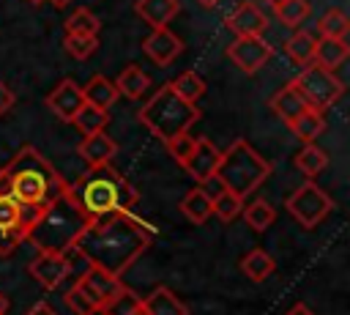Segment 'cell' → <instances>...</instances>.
Returning <instances> with one entry per match:
<instances>
[{
    "label": "cell",
    "instance_id": "6da1fadb",
    "mask_svg": "<svg viewBox=\"0 0 350 315\" xmlns=\"http://www.w3.org/2000/svg\"><path fill=\"white\" fill-rule=\"evenodd\" d=\"M148 247L150 230L139 219H134L131 211H118L90 219L88 227L77 236L71 252H77L88 266L120 277L139 260Z\"/></svg>",
    "mask_w": 350,
    "mask_h": 315
},
{
    "label": "cell",
    "instance_id": "7a4b0ae2",
    "mask_svg": "<svg viewBox=\"0 0 350 315\" xmlns=\"http://www.w3.org/2000/svg\"><path fill=\"white\" fill-rule=\"evenodd\" d=\"M66 189H68V181L33 145H22L14 153V159L0 170V194L14 197L30 214L44 211Z\"/></svg>",
    "mask_w": 350,
    "mask_h": 315
},
{
    "label": "cell",
    "instance_id": "3957f363",
    "mask_svg": "<svg viewBox=\"0 0 350 315\" xmlns=\"http://www.w3.org/2000/svg\"><path fill=\"white\" fill-rule=\"evenodd\" d=\"M68 192L90 219L131 211V205L137 203V189L112 164L88 167L74 184H68Z\"/></svg>",
    "mask_w": 350,
    "mask_h": 315
},
{
    "label": "cell",
    "instance_id": "277c9868",
    "mask_svg": "<svg viewBox=\"0 0 350 315\" xmlns=\"http://www.w3.org/2000/svg\"><path fill=\"white\" fill-rule=\"evenodd\" d=\"M90 216L79 208V203L66 189L60 197H55L44 211L36 214L27 230V244L36 247V252H60L68 255L77 236L88 227Z\"/></svg>",
    "mask_w": 350,
    "mask_h": 315
},
{
    "label": "cell",
    "instance_id": "5b68a950",
    "mask_svg": "<svg viewBox=\"0 0 350 315\" xmlns=\"http://www.w3.org/2000/svg\"><path fill=\"white\" fill-rule=\"evenodd\" d=\"M271 170V162L262 153H257L246 140H232L227 151H221L213 178H219L221 189L246 200L252 192L260 189V184H265Z\"/></svg>",
    "mask_w": 350,
    "mask_h": 315
},
{
    "label": "cell",
    "instance_id": "8992f818",
    "mask_svg": "<svg viewBox=\"0 0 350 315\" xmlns=\"http://www.w3.org/2000/svg\"><path fill=\"white\" fill-rule=\"evenodd\" d=\"M202 118V110L186 99H180L170 82L164 88H159L142 107H139V121L145 123L148 131H153L161 142L183 134L191 129V123H197Z\"/></svg>",
    "mask_w": 350,
    "mask_h": 315
},
{
    "label": "cell",
    "instance_id": "52a82bcc",
    "mask_svg": "<svg viewBox=\"0 0 350 315\" xmlns=\"http://www.w3.org/2000/svg\"><path fill=\"white\" fill-rule=\"evenodd\" d=\"M290 82H293V88L301 93V99L306 101V107L320 110V112H325L328 107H334V104L342 99V93H345L342 79H339L334 71L320 68V66H314V63L304 66V71H301L295 79H290Z\"/></svg>",
    "mask_w": 350,
    "mask_h": 315
},
{
    "label": "cell",
    "instance_id": "ba28073f",
    "mask_svg": "<svg viewBox=\"0 0 350 315\" xmlns=\"http://www.w3.org/2000/svg\"><path fill=\"white\" fill-rule=\"evenodd\" d=\"M284 205H287V211L293 214V219H295L301 227H306V230L317 227V225L334 211V200H331L314 181H304V184L284 200Z\"/></svg>",
    "mask_w": 350,
    "mask_h": 315
},
{
    "label": "cell",
    "instance_id": "9c48e42d",
    "mask_svg": "<svg viewBox=\"0 0 350 315\" xmlns=\"http://www.w3.org/2000/svg\"><path fill=\"white\" fill-rule=\"evenodd\" d=\"M33 219H36V214L22 208L14 197L0 194V257L14 255L16 247L25 244Z\"/></svg>",
    "mask_w": 350,
    "mask_h": 315
},
{
    "label": "cell",
    "instance_id": "30bf717a",
    "mask_svg": "<svg viewBox=\"0 0 350 315\" xmlns=\"http://www.w3.org/2000/svg\"><path fill=\"white\" fill-rule=\"evenodd\" d=\"M77 288L88 296V301L98 310V315L126 290V285L120 282V277H115V274H109V271H104V268H96V266H88V268L79 274Z\"/></svg>",
    "mask_w": 350,
    "mask_h": 315
},
{
    "label": "cell",
    "instance_id": "8fae6325",
    "mask_svg": "<svg viewBox=\"0 0 350 315\" xmlns=\"http://www.w3.org/2000/svg\"><path fill=\"white\" fill-rule=\"evenodd\" d=\"M271 47L262 41V36H235L227 44V58L243 71V74H257L268 58H271Z\"/></svg>",
    "mask_w": 350,
    "mask_h": 315
},
{
    "label": "cell",
    "instance_id": "7c38bea8",
    "mask_svg": "<svg viewBox=\"0 0 350 315\" xmlns=\"http://www.w3.org/2000/svg\"><path fill=\"white\" fill-rule=\"evenodd\" d=\"M30 274L38 279V285L44 290H57L66 277L71 274V260L68 255H60V252H36V257L30 260Z\"/></svg>",
    "mask_w": 350,
    "mask_h": 315
},
{
    "label": "cell",
    "instance_id": "4fadbf2b",
    "mask_svg": "<svg viewBox=\"0 0 350 315\" xmlns=\"http://www.w3.org/2000/svg\"><path fill=\"white\" fill-rule=\"evenodd\" d=\"M142 52L156 66H170L183 52V41L170 27H153L150 36H145V41H142Z\"/></svg>",
    "mask_w": 350,
    "mask_h": 315
},
{
    "label": "cell",
    "instance_id": "5bb4252c",
    "mask_svg": "<svg viewBox=\"0 0 350 315\" xmlns=\"http://www.w3.org/2000/svg\"><path fill=\"white\" fill-rule=\"evenodd\" d=\"M85 104V96H82V88L74 82V79H60L49 93H46V107L60 118V121H74L77 110Z\"/></svg>",
    "mask_w": 350,
    "mask_h": 315
},
{
    "label": "cell",
    "instance_id": "9a60e30c",
    "mask_svg": "<svg viewBox=\"0 0 350 315\" xmlns=\"http://www.w3.org/2000/svg\"><path fill=\"white\" fill-rule=\"evenodd\" d=\"M219 156H221V151H219L208 137H197L194 151H191L189 159L183 162V170H186L197 184H205V181L213 178L216 164H219Z\"/></svg>",
    "mask_w": 350,
    "mask_h": 315
},
{
    "label": "cell",
    "instance_id": "2e32d148",
    "mask_svg": "<svg viewBox=\"0 0 350 315\" xmlns=\"http://www.w3.org/2000/svg\"><path fill=\"white\" fill-rule=\"evenodd\" d=\"M224 25L232 36H262L268 27V16L254 3H238L224 16Z\"/></svg>",
    "mask_w": 350,
    "mask_h": 315
},
{
    "label": "cell",
    "instance_id": "e0dca14e",
    "mask_svg": "<svg viewBox=\"0 0 350 315\" xmlns=\"http://www.w3.org/2000/svg\"><path fill=\"white\" fill-rule=\"evenodd\" d=\"M79 159L88 167H98V164H109V159L118 153V142L107 134V131H96V134H85L77 145Z\"/></svg>",
    "mask_w": 350,
    "mask_h": 315
},
{
    "label": "cell",
    "instance_id": "ac0fdd59",
    "mask_svg": "<svg viewBox=\"0 0 350 315\" xmlns=\"http://www.w3.org/2000/svg\"><path fill=\"white\" fill-rule=\"evenodd\" d=\"M142 315H189V307L167 285H156L142 299Z\"/></svg>",
    "mask_w": 350,
    "mask_h": 315
},
{
    "label": "cell",
    "instance_id": "d6986e66",
    "mask_svg": "<svg viewBox=\"0 0 350 315\" xmlns=\"http://www.w3.org/2000/svg\"><path fill=\"white\" fill-rule=\"evenodd\" d=\"M350 55V44L347 38H314V52H312V63L320 66V68H328L334 71L336 66H342Z\"/></svg>",
    "mask_w": 350,
    "mask_h": 315
},
{
    "label": "cell",
    "instance_id": "ffe728a7",
    "mask_svg": "<svg viewBox=\"0 0 350 315\" xmlns=\"http://www.w3.org/2000/svg\"><path fill=\"white\" fill-rule=\"evenodd\" d=\"M134 11L139 19H145L150 27H167L178 11H180V3L178 0H137L134 3Z\"/></svg>",
    "mask_w": 350,
    "mask_h": 315
},
{
    "label": "cell",
    "instance_id": "44dd1931",
    "mask_svg": "<svg viewBox=\"0 0 350 315\" xmlns=\"http://www.w3.org/2000/svg\"><path fill=\"white\" fill-rule=\"evenodd\" d=\"M268 107L273 110V115L276 118H282L287 126L306 110V101L301 99V93L293 88V82H287L284 88H279L273 96H271V101H268Z\"/></svg>",
    "mask_w": 350,
    "mask_h": 315
},
{
    "label": "cell",
    "instance_id": "7402d4cb",
    "mask_svg": "<svg viewBox=\"0 0 350 315\" xmlns=\"http://www.w3.org/2000/svg\"><path fill=\"white\" fill-rule=\"evenodd\" d=\"M180 211L191 225H205L213 216V197L202 186H191L180 200Z\"/></svg>",
    "mask_w": 350,
    "mask_h": 315
},
{
    "label": "cell",
    "instance_id": "603a6c76",
    "mask_svg": "<svg viewBox=\"0 0 350 315\" xmlns=\"http://www.w3.org/2000/svg\"><path fill=\"white\" fill-rule=\"evenodd\" d=\"M82 96H85L88 104H93V107H98V110H107V112H109V110L115 107V101L120 99L118 90H115V85H112L104 74L90 77L88 85L82 88Z\"/></svg>",
    "mask_w": 350,
    "mask_h": 315
},
{
    "label": "cell",
    "instance_id": "cb8c5ba5",
    "mask_svg": "<svg viewBox=\"0 0 350 315\" xmlns=\"http://www.w3.org/2000/svg\"><path fill=\"white\" fill-rule=\"evenodd\" d=\"M323 129H325V115H323L320 110H312V107H306V110L290 123V131H293L304 145L314 142V140L323 134Z\"/></svg>",
    "mask_w": 350,
    "mask_h": 315
},
{
    "label": "cell",
    "instance_id": "d4e9b609",
    "mask_svg": "<svg viewBox=\"0 0 350 315\" xmlns=\"http://www.w3.org/2000/svg\"><path fill=\"white\" fill-rule=\"evenodd\" d=\"M241 271H243L252 282H262V279H268V277L276 271V260H273L265 249L254 247V249H249V252L241 257Z\"/></svg>",
    "mask_w": 350,
    "mask_h": 315
},
{
    "label": "cell",
    "instance_id": "484cf974",
    "mask_svg": "<svg viewBox=\"0 0 350 315\" xmlns=\"http://www.w3.org/2000/svg\"><path fill=\"white\" fill-rule=\"evenodd\" d=\"M115 85V90H118V96H126V99H139L148 88H150V79H148V74L139 68V66H126L120 74H118V79L112 82Z\"/></svg>",
    "mask_w": 350,
    "mask_h": 315
},
{
    "label": "cell",
    "instance_id": "4316f807",
    "mask_svg": "<svg viewBox=\"0 0 350 315\" xmlns=\"http://www.w3.org/2000/svg\"><path fill=\"white\" fill-rule=\"evenodd\" d=\"M243 219H246V225L254 230V233H262V230H268L273 222H276V208L268 203V200H262V197H257V200H252L249 205H243Z\"/></svg>",
    "mask_w": 350,
    "mask_h": 315
},
{
    "label": "cell",
    "instance_id": "83f0119b",
    "mask_svg": "<svg viewBox=\"0 0 350 315\" xmlns=\"http://www.w3.org/2000/svg\"><path fill=\"white\" fill-rule=\"evenodd\" d=\"M295 167L306 175V178H314L317 173H323L325 167H328V153L323 151V148H317L314 142H309V145H304L298 153H295Z\"/></svg>",
    "mask_w": 350,
    "mask_h": 315
},
{
    "label": "cell",
    "instance_id": "f1b7e54d",
    "mask_svg": "<svg viewBox=\"0 0 350 315\" xmlns=\"http://www.w3.org/2000/svg\"><path fill=\"white\" fill-rule=\"evenodd\" d=\"M82 134H96V131H104V126L109 123V112L107 110H98V107H93V104H82L79 110H77V115H74V121H71Z\"/></svg>",
    "mask_w": 350,
    "mask_h": 315
},
{
    "label": "cell",
    "instance_id": "f546056e",
    "mask_svg": "<svg viewBox=\"0 0 350 315\" xmlns=\"http://www.w3.org/2000/svg\"><path fill=\"white\" fill-rule=\"evenodd\" d=\"M170 88H172L180 99H186V101H191V104H197V101L205 96V79H202L197 71H183L180 77H175V79L170 82Z\"/></svg>",
    "mask_w": 350,
    "mask_h": 315
},
{
    "label": "cell",
    "instance_id": "4dcf8cb0",
    "mask_svg": "<svg viewBox=\"0 0 350 315\" xmlns=\"http://www.w3.org/2000/svg\"><path fill=\"white\" fill-rule=\"evenodd\" d=\"M98 27H101L98 16L88 8H77L63 25L66 36H98Z\"/></svg>",
    "mask_w": 350,
    "mask_h": 315
},
{
    "label": "cell",
    "instance_id": "1f68e13d",
    "mask_svg": "<svg viewBox=\"0 0 350 315\" xmlns=\"http://www.w3.org/2000/svg\"><path fill=\"white\" fill-rule=\"evenodd\" d=\"M317 30H320V36H325V38H347V33H350V19H347L345 11L328 8V11L320 16Z\"/></svg>",
    "mask_w": 350,
    "mask_h": 315
},
{
    "label": "cell",
    "instance_id": "d6a6232c",
    "mask_svg": "<svg viewBox=\"0 0 350 315\" xmlns=\"http://www.w3.org/2000/svg\"><path fill=\"white\" fill-rule=\"evenodd\" d=\"M284 49H287V55H290L298 66H309V63H312V52H314V36L306 33V30H298V33H293V36L287 38Z\"/></svg>",
    "mask_w": 350,
    "mask_h": 315
},
{
    "label": "cell",
    "instance_id": "836d02e7",
    "mask_svg": "<svg viewBox=\"0 0 350 315\" xmlns=\"http://www.w3.org/2000/svg\"><path fill=\"white\" fill-rule=\"evenodd\" d=\"M213 197V216H219L221 222H232L241 211H243V197L227 192V189H219Z\"/></svg>",
    "mask_w": 350,
    "mask_h": 315
},
{
    "label": "cell",
    "instance_id": "e575fe53",
    "mask_svg": "<svg viewBox=\"0 0 350 315\" xmlns=\"http://www.w3.org/2000/svg\"><path fill=\"white\" fill-rule=\"evenodd\" d=\"M273 11H276V16H279L282 25L295 27V25H301V22L309 16L312 3H309V0H284V3H279Z\"/></svg>",
    "mask_w": 350,
    "mask_h": 315
},
{
    "label": "cell",
    "instance_id": "d590c367",
    "mask_svg": "<svg viewBox=\"0 0 350 315\" xmlns=\"http://www.w3.org/2000/svg\"><path fill=\"white\" fill-rule=\"evenodd\" d=\"M63 49L77 60H88L98 49V36H63Z\"/></svg>",
    "mask_w": 350,
    "mask_h": 315
},
{
    "label": "cell",
    "instance_id": "8d00e7d4",
    "mask_svg": "<svg viewBox=\"0 0 350 315\" xmlns=\"http://www.w3.org/2000/svg\"><path fill=\"white\" fill-rule=\"evenodd\" d=\"M101 315H142V299L126 288Z\"/></svg>",
    "mask_w": 350,
    "mask_h": 315
},
{
    "label": "cell",
    "instance_id": "74e56055",
    "mask_svg": "<svg viewBox=\"0 0 350 315\" xmlns=\"http://www.w3.org/2000/svg\"><path fill=\"white\" fill-rule=\"evenodd\" d=\"M167 145V151H170V156L183 167V162L189 159V153L194 151V145H197V137H191L189 131H183V134H178V137H172V140H167L164 142Z\"/></svg>",
    "mask_w": 350,
    "mask_h": 315
},
{
    "label": "cell",
    "instance_id": "f35d334b",
    "mask_svg": "<svg viewBox=\"0 0 350 315\" xmlns=\"http://www.w3.org/2000/svg\"><path fill=\"white\" fill-rule=\"evenodd\" d=\"M63 301H66V307L74 312V315H98V310L88 301V296L74 285V288H68L66 293H63Z\"/></svg>",
    "mask_w": 350,
    "mask_h": 315
},
{
    "label": "cell",
    "instance_id": "ab89813d",
    "mask_svg": "<svg viewBox=\"0 0 350 315\" xmlns=\"http://www.w3.org/2000/svg\"><path fill=\"white\" fill-rule=\"evenodd\" d=\"M14 101H16L14 90H11L5 82H0V115H5V112L14 107Z\"/></svg>",
    "mask_w": 350,
    "mask_h": 315
},
{
    "label": "cell",
    "instance_id": "60d3db41",
    "mask_svg": "<svg viewBox=\"0 0 350 315\" xmlns=\"http://www.w3.org/2000/svg\"><path fill=\"white\" fill-rule=\"evenodd\" d=\"M25 315H57V312H55V307L49 301H36Z\"/></svg>",
    "mask_w": 350,
    "mask_h": 315
},
{
    "label": "cell",
    "instance_id": "b9f144b4",
    "mask_svg": "<svg viewBox=\"0 0 350 315\" xmlns=\"http://www.w3.org/2000/svg\"><path fill=\"white\" fill-rule=\"evenodd\" d=\"M284 315H314V312H312L306 304H293V307H290Z\"/></svg>",
    "mask_w": 350,
    "mask_h": 315
},
{
    "label": "cell",
    "instance_id": "7bdbcfd3",
    "mask_svg": "<svg viewBox=\"0 0 350 315\" xmlns=\"http://www.w3.org/2000/svg\"><path fill=\"white\" fill-rule=\"evenodd\" d=\"M8 312V296L0 290V315H5Z\"/></svg>",
    "mask_w": 350,
    "mask_h": 315
},
{
    "label": "cell",
    "instance_id": "ee69618b",
    "mask_svg": "<svg viewBox=\"0 0 350 315\" xmlns=\"http://www.w3.org/2000/svg\"><path fill=\"white\" fill-rule=\"evenodd\" d=\"M49 3H52V5H55V8H66V5H68V3H71V0H49Z\"/></svg>",
    "mask_w": 350,
    "mask_h": 315
},
{
    "label": "cell",
    "instance_id": "f6af8a7d",
    "mask_svg": "<svg viewBox=\"0 0 350 315\" xmlns=\"http://www.w3.org/2000/svg\"><path fill=\"white\" fill-rule=\"evenodd\" d=\"M197 3H200V5H205V8H213L219 0H197Z\"/></svg>",
    "mask_w": 350,
    "mask_h": 315
},
{
    "label": "cell",
    "instance_id": "bcb514c9",
    "mask_svg": "<svg viewBox=\"0 0 350 315\" xmlns=\"http://www.w3.org/2000/svg\"><path fill=\"white\" fill-rule=\"evenodd\" d=\"M262 3H268L271 8H276V5H279V3H284V0H262Z\"/></svg>",
    "mask_w": 350,
    "mask_h": 315
},
{
    "label": "cell",
    "instance_id": "7dc6e473",
    "mask_svg": "<svg viewBox=\"0 0 350 315\" xmlns=\"http://www.w3.org/2000/svg\"><path fill=\"white\" fill-rule=\"evenodd\" d=\"M27 3H33V5H41V3H44V0H27Z\"/></svg>",
    "mask_w": 350,
    "mask_h": 315
}]
</instances>
